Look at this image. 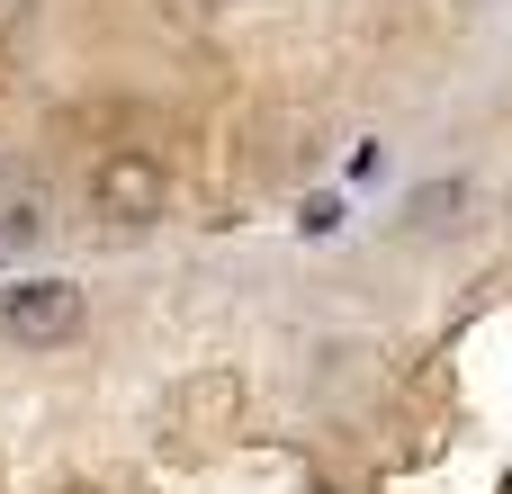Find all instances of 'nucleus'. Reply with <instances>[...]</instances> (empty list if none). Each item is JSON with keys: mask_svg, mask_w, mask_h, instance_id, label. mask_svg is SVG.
Here are the masks:
<instances>
[{"mask_svg": "<svg viewBox=\"0 0 512 494\" xmlns=\"http://www.w3.org/2000/svg\"><path fill=\"white\" fill-rule=\"evenodd\" d=\"M0 333H9L18 351H63V342L81 333V288H72V279H18V288L0 297Z\"/></svg>", "mask_w": 512, "mask_h": 494, "instance_id": "obj_1", "label": "nucleus"}, {"mask_svg": "<svg viewBox=\"0 0 512 494\" xmlns=\"http://www.w3.org/2000/svg\"><path fill=\"white\" fill-rule=\"evenodd\" d=\"M162 198H171V180H162L153 153H108V162L90 171V207H99L108 225H153Z\"/></svg>", "mask_w": 512, "mask_h": 494, "instance_id": "obj_2", "label": "nucleus"}, {"mask_svg": "<svg viewBox=\"0 0 512 494\" xmlns=\"http://www.w3.org/2000/svg\"><path fill=\"white\" fill-rule=\"evenodd\" d=\"M36 234H45V207H27V198H9V207H0V270H9V261H18V252H27Z\"/></svg>", "mask_w": 512, "mask_h": 494, "instance_id": "obj_3", "label": "nucleus"}, {"mask_svg": "<svg viewBox=\"0 0 512 494\" xmlns=\"http://www.w3.org/2000/svg\"><path fill=\"white\" fill-rule=\"evenodd\" d=\"M27 9H36V0H0V27H18V18H27Z\"/></svg>", "mask_w": 512, "mask_h": 494, "instance_id": "obj_4", "label": "nucleus"}, {"mask_svg": "<svg viewBox=\"0 0 512 494\" xmlns=\"http://www.w3.org/2000/svg\"><path fill=\"white\" fill-rule=\"evenodd\" d=\"M171 9H198V18H207V9H225V0H171Z\"/></svg>", "mask_w": 512, "mask_h": 494, "instance_id": "obj_5", "label": "nucleus"}]
</instances>
